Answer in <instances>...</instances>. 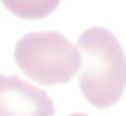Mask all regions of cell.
Listing matches in <instances>:
<instances>
[{"label":"cell","instance_id":"6da1fadb","mask_svg":"<svg viewBox=\"0 0 126 116\" xmlns=\"http://www.w3.org/2000/svg\"><path fill=\"white\" fill-rule=\"evenodd\" d=\"M81 71L78 86L88 103L96 109L113 106L126 88V53L119 38L106 28H88L78 35Z\"/></svg>","mask_w":126,"mask_h":116},{"label":"cell","instance_id":"7a4b0ae2","mask_svg":"<svg viewBox=\"0 0 126 116\" xmlns=\"http://www.w3.org/2000/svg\"><path fill=\"white\" fill-rule=\"evenodd\" d=\"M15 63L28 78L43 86H56L73 78L81 71V50L66 35L46 30V33H25L15 43Z\"/></svg>","mask_w":126,"mask_h":116},{"label":"cell","instance_id":"3957f363","mask_svg":"<svg viewBox=\"0 0 126 116\" xmlns=\"http://www.w3.org/2000/svg\"><path fill=\"white\" fill-rule=\"evenodd\" d=\"M0 116H53V101L46 91L18 76L0 78Z\"/></svg>","mask_w":126,"mask_h":116},{"label":"cell","instance_id":"277c9868","mask_svg":"<svg viewBox=\"0 0 126 116\" xmlns=\"http://www.w3.org/2000/svg\"><path fill=\"white\" fill-rule=\"evenodd\" d=\"M8 13L23 20H40L61 5V0H3Z\"/></svg>","mask_w":126,"mask_h":116},{"label":"cell","instance_id":"5b68a950","mask_svg":"<svg viewBox=\"0 0 126 116\" xmlns=\"http://www.w3.org/2000/svg\"><path fill=\"white\" fill-rule=\"evenodd\" d=\"M71 116H86V114H71Z\"/></svg>","mask_w":126,"mask_h":116}]
</instances>
